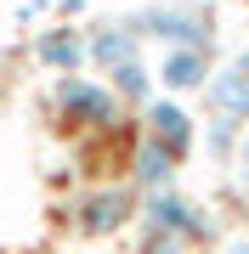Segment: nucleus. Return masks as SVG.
<instances>
[{
  "label": "nucleus",
  "instance_id": "nucleus-1",
  "mask_svg": "<svg viewBox=\"0 0 249 254\" xmlns=\"http://www.w3.org/2000/svg\"><path fill=\"white\" fill-rule=\"evenodd\" d=\"M142 40H165V46H204L215 40V17L193 0H159V6H142L136 17H125Z\"/></svg>",
  "mask_w": 249,
  "mask_h": 254
},
{
  "label": "nucleus",
  "instance_id": "nucleus-2",
  "mask_svg": "<svg viewBox=\"0 0 249 254\" xmlns=\"http://www.w3.org/2000/svg\"><path fill=\"white\" fill-rule=\"evenodd\" d=\"M57 108H63L74 125H91V130H113L119 125V96L113 85H96L85 73H63L57 79Z\"/></svg>",
  "mask_w": 249,
  "mask_h": 254
},
{
  "label": "nucleus",
  "instance_id": "nucleus-3",
  "mask_svg": "<svg viewBox=\"0 0 249 254\" xmlns=\"http://www.w3.org/2000/svg\"><path fill=\"white\" fill-rule=\"evenodd\" d=\"M142 220H148V232H165V237H181V243H193V237L210 232V220H204V209L187 198V192H148L142 198Z\"/></svg>",
  "mask_w": 249,
  "mask_h": 254
},
{
  "label": "nucleus",
  "instance_id": "nucleus-4",
  "mask_svg": "<svg viewBox=\"0 0 249 254\" xmlns=\"http://www.w3.org/2000/svg\"><path fill=\"white\" fill-rule=\"evenodd\" d=\"M130 215H136L130 187H96V192H85L74 203V232L80 237H108V232H119Z\"/></svg>",
  "mask_w": 249,
  "mask_h": 254
},
{
  "label": "nucleus",
  "instance_id": "nucleus-5",
  "mask_svg": "<svg viewBox=\"0 0 249 254\" xmlns=\"http://www.w3.org/2000/svg\"><path fill=\"white\" fill-rule=\"evenodd\" d=\"M142 119H148V136H153L159 147H170L175 158L193 153L198 125H193V113H187L181 102H148V108H142Z\"/></svg>",
  "mask_w": 249,
  "mask_h": 254
},
{
  "label": "nucleus",
  "instance_id": "nucleus-6",
  "mask_svg": "<svg viewBox=\"0 0 249 254\" xmlns=\"http://www.w3.org/2000/svg\"><path fill=\"white\" fill-rule=\"evenodd\" d=\"M210 51L204 46H170L165 63H159V85L165 91H204L210 85Z\"/></svg>",
  "mask_w": 249,
  "mask_h": 254
},
{
  "label": "nucleus",
  "instance_id": "nucleus-7",
  "mask_svg": "<svg viewBox=\"0 0 249 254\" xmlns=\"http://www.w3.org/2000/svg\"><path fill=\"white\" fill-rule=\"evenodd\" d=\"M34 63L51 68V73H80V63H91L85 34L80 28H46V34L34 40Z\"/></svg>",
  "mask_w": 249,
  "mask_h": 254
},
{
  "label": "nucleus",
  "instance_id": "nucleus-8",
  "mask_svg": "<svg viewBox=\"0 0 249 254\" xmlns=\"http://www.w3.org/2000/svg\"><path fill=\"white\" fill-rule=\"evenodd\" d=\"M204 96H210V113H227V119H238V125H249V73L238 63L215 68L210 85H204Z\"/></svg>",
  "mask_w": 249,
  "mask_h": 254
},
{
  "label": "nucleus",
  "instance_id": "nucleus-9",
  "mask_svg": "<svg viewBox=\"0 0 249 254\" xmlns=\"http://www.w3.org/2000/svg\"><path fill=\"white\" fill-rule=\"evenodd\" d=\"M136 28L130 23H102V28H91V34H85V51H91V63L96 68H119V63H136Z\"/></svg>",
  "mask_w": 249,
  "mask_h": 254
},
{
  "label": "nucleus",
  "instance_id": "nucleus-10",
  "mask_svg": "<svg viewBox=\"0 0 249 254\" xmlns=\"http://www.w3.org/2000/svg\"><path fill=\"white\" fill-rule=\"evenodd\" d=\"M175 164H181V158H175L170 147H159L153 136H142L136 141V164H130V181H136L142 192H165L175 181Z\"/></svg>",
  "mask_w": 249,
  "mask_h": 254
},
{
  "label": "nucleus",
  "instance_id": "nucleus-11",
  "mask_svg": "<svg viewBox=\"0 0 249 254\" xmlns=\"http://www.w3.org/2000/svg\"><path fill=\"white\" fill-rule=\"evenodd\" d=\"M153 91V73L148 68H142V57H136V63H119V68H113V96H119V102H136V108H148V96Z\"/></svg>",
  "mask_w": 249,
  "mask_h": 254
},
{
  "label": "nucleus",
  "instance_id": "nucleus-12",
  "mask_svg": "<svg viewBox=\"0 0 249 254\" xmlns=\"http://www.w3.org/2000/svg\"><path fill=\"white\" fill-rule=\"evenodd\" d=\"M204 141H210V153L227 164L232 153H238V119H227V113H210V125H204Z\"/></svg>",
  "mask_w": 249,
  "mask_h": 254
},
{
  "label": "nucleus",
  "instance_id": "nucleus-13",
  "mask_svg": "<svg viewBox=\"0 0 249 254\" xmlns=\"http://www.w3.org/2000/svg\"><path fill=\"white\" fill-rule=\"evenodd\" d=\"M232 164H238V187L249 192V147L244 141H238V153H232Z\"/></svg>",
  "mask_w": 249,
  "mask_h": 254
},
{
  "label": "nucleus",
  "instance_id": "nucleus-14",
  "mask_svg": "<svg viewBox=\"0 0 249 254\" xmlns=\"http://www.w3.org/2000/svg\"><path fill=\"white\" fill-rule=\"evenodd\" d=\"M221 254H249V237H232V243H227Z\"/></svg>",
  "mask_w": 249,
  "mask_h": 254
},
{
  "label": "nucleus",
  "instance_id": "nucleus-15",
  "mask_svg": "<svg viewBox=\"0 0 249 254\" xmlns=\"http://www.w3.org/2000/svg\"><path fill=\"white\" fill-rule=\"evenodd\" d=\"M232 63H238V68H244V73H249V51H238V57H232Z\"/></svg>",
  "mask_w": 249,
  "mask_h": 254
},
{
  "label": "nucleus",
  "instance_id": "nucleus-16",
  "mask_svg": "<svg viewBox=\"0 0 249 254\" xmlns=\"http://www.w3.org/2000/svg\"><path fill=\"white\" fill-rule=\"evenodd\" d=\"M0 63H6V57H0Z\"/></svg>",
  "mask_w": 249,
  "mask_h": 254
}]
</instances>
